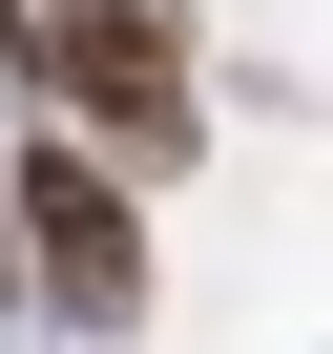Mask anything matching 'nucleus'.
I'll return each instance as SVG.
<instances>
[{
    "mask_svg": "<svg viewBox=\"0 0 333 354\" xmlns=\"http://www.w3.org/2000/svg\"><path fill=\"white\" fill-rule=\"evenodd\" d=\"M0 250L63 292V333H146V230H125V188H104V146H21Z\"/></svg>",
    "mask_w": 333,
    "mask_h": 354,
    "instance_id": "f03ea898",
    "label": "nucleus"
},
{
    "mask_svg": "<svg viewBox=\"0 0 333 354\" xmlns=\"http://www.w3.org/2000/svg\"><path fill=\"white\" fill-rule=\"evenodd\" d=\"M21 84H63L104 125V188L125 167H188L209 84H188V0H21Z\"/></svg>",
    "mask_w": 333,
    "mask_h": 354,
    "instance_id": "f257e3e1",
    "label": "nucleus"
},
{
    "mask_svg": "<svg viewBox=\"0 0 333 354\" xmlns=\"http://www.w3.org/2000/svg\"><path fill=\"white\" fill-rule=\"evenodd\" d=\"M0 63H21V0H0Z\"/></svg>",
    "mask_w": 333,
    "mask_h": 354,
    "instance_id": "7ed1b4c3",
    "label": "nucleus"
}]
</instances>
